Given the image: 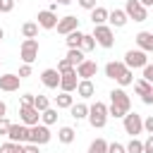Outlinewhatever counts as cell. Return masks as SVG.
<instances>
[{
  "mask_svg": "<svg viewBox=\"0 0 153 153\" xmlns=\"http://www.w3.org/2000/svg\"><path fill=\"white\" fill-rule=\"evenodd\" d=\"M143 131H146V134H153V115L143 117Z\"/></svg>",
  "mask_w": 153,
  "mask_h": 153,
  "instance_id": "obj_41",
  "label": "cell"
},
{
  "mask_svg": "<svg viewBox=\"0 0 153 153\" xmlns=\"http://www.w3.org/2000/svg\"><path fill=\"white\" fill-rule=\"evenodd\" d=\"M134 91H136L141 98H146V96L153 93V84H148V81H143V79H136V81H134Z\"/></svg>",
  "mask_w": 153,
  "mask_h": 153,
  "instance_id": "obj_26",
  "label": "cell"
},
{
  "mask_svg": "<svg viewBox=\"0 0 153 153\" xmlns=\"http://www.w3.org/2000/svg\"><path fill=\"white\" fill-rule=\"evenodd\" d=\"M19 120H22V124H26V127H33V124H38V120H41V112H38L33 105H19Z\"/></svg>",
  "mask_w": 153,
  "mask_h": 153,
  "instance_id": "obj_10",
  "label": "cell"
},
{
  "mask_svg": "<svg viewBox=\"0 0 153 153\" xmlns=\"http://www.w3.org/2000/svg\"><path fill=\"white\" fill-rule=\"evenodd\" d=\"M86 120H88V124L93 129H103L108 124V105L100 103V100H96L93 105H88V117Z\"/></svg>",
  "mask_w": 153,
  "mask_h": 153,
  "instance_id": "obj_1",
  "label": "cell"
},
{
  "mask_svg": "<svg viewBox=\"0 0 153 153\" xmlns=\"http://www.w3.org/2000/svg\"><path fill=\"white\" fill-rule=\"evenodd\" d=\"M122 124H124V131L129 134V136H136V134H141L143 131V117L139 115V112H127L124 117H122Z\"/></svg>",
  "mask_w": 153,
  "mask_h": 153,
  "instance_id": "obj_5",
  "label": "cell"
},
{
  "mask_svg": "<svg viewBox=\"0 0 153 153\" xmlns=\"http://www.w3.org/2000/svg\"><path fill=\"white\" fill-rule=\"evenodd\" d=\"M65 57L69 60V65H72V67H79V65L86 60V53H84V50H79V48H69Z\"/></svg>",
  "mask_w": 153,
  "mask_h": 153,
  "instance_id": "obj_23",
  "label": "cell"
},
{
  "mask_svg": "<svg viewBox=\"0 0 153 153\" xmlns=\"http://www.w3.org/2000/svg\"><path fill=\"white\" fill-rule=\"evenodd\" d=\"M139 2H141L146 10H148V7H153V0H139Z\"/></svg>",
  "mask_w": 153,
  "mask_h": 153,
  "instance_id": "obj_48",
  "label": "cell"
},
{
  "mask_svg": "<svg viewBox=\"0 0 153 153\" xmlns=\"http://www.w3.org/2000/svg\"><path fill=\"white\" fill-rule=\"evenodd\" d=\"M12 10H14V0H0V12L2 14L12 12Z\"/></svg>",
  "mask_w": 153,
  "mask_h": 153,
  "instance_id": "obj_38",
  "label": "cell"
},
{
  "mask_svg": "<svg viewBox=\"0 0 153 153\" xmlns=\"http://www.w3.org/2000/svg\"><path fill=\"white\" fill-rule=\"evenodd\" d=\"M143 153H153V134H148V139L143 141Z\"/></svg>",
  "mask_w": 153,
  "mask_h": 153,
  "instance_id": "obj_45",
  "label": "cell"
},
{
  "mask_svg": "<svg viewBox=\"0 0 153 153\" xmlns=\"http://www.w3.org/2000/svg\"><path fill=\"white\" fill-rule=\"evenodd\" d=\"M7 115V105H5V100H0V117H5Z\"/></svg>",
  "mask_w": 153,
  "mask_h": 153,
  "instance_id": "obj_47",
  "label": "cell"
},
{
  "mask_svg": "<svg viewBox=\"0 0 153 153\" xmlns=\"http://www.w3.org/2000/svg\"><path fill=\"white\" fill-rule=\"evenodd\" d=\"M76 2H79V7H84V10H88V12L96 7V0H76Z\"/></svg>",
  "mask_w": 153,
  "mask_h": 153,
  "instance_id": "obj_44",
  "label": "cell"
},
{
  "mask_svg": "<svg viewBox=\"0 0 153 153\" xmlns=\"http://www.w3.org/2000/svg\"><path fill=\"white\" fill-rule=\"evenodd\" d=\"M69 69H74V67L69 65V60H67V57H62V60L57 62V72H60V74H65V72H69Z\"/></svg>",
  "mask_w": 153,
  "mask_h": 153,
  "instance_id": "obj_37",
  "label": "cell"
},
{
  "mask_svg": "<svg viewBox=\"0 0 153 153\" xmlns=\"http://www.w3.org/2000/svg\"><path fill=\"white\" fill-rule=\"evenodd\" d=\"M17 76H19V79H26V76H31V65H22Z\"/></svg>",
  "mask_w": 153,
  "mask_h": 153,
  "instance_id": "obj_42",
  "label": "cell"
},
{
  "mask_svg": "<svg viewBox=\"0 0 153 153\" xmlns=\"http://www.w3.org/2000/svg\"><path fill=\"white\" fill-rule=\"evenodd\" d=\"M76 84H79L76 69H69V72L60 74V91H65V93H72V91H76Z\"/></svg>",
  "mask_w": 153,
  "mask_h": 153,
  "instance_id": "obj_12",
  "label": "cell"
},
{
  "mask_svg": "<svg viewBox=\"0 0 153 153\" xmlns=\"http://www.w3.org/2000/svg\"><path fill=\"white\" fill-rule=\"evenodd\" d=\"M50 139H53V134H50V129H48L45 124H33V127H29V143L43 146V143H48Z\"/></svg>",
  "mask_w": 153,
  "mask_h": 153,
  "instance_id": "obj_7",
  "label": "cell"
},
{
  "mask_svg": "<svg viewBox=\"0 0 153 153\" xmlns=\"http://www.w3.org/2000/svg\"><path fill=\"white\" fill-rule=\"evenodd\" d=\"M143 81H148V84H153V65L148 62L146 67H143V76H141Z\"/></svg>",
  "mask_w": 153,
  "mask_h": 153,
  "instance_id": "obj_39",
  "label": "cell"
},
{
  "mask_svg": "<svg viewBox=\"0 0 153 153\" xmlns=\"http://www.w3.org/2000/svg\"><path fill=\"white\" fill-rule=\"evenodd\" d=\"M55 122H57V108H48V110L41 112V124L50 127V124H55Z\"/></svg>",
  "mask_w": 153,
  "mask_h": 153,
  "instance_id": "obj_28",
  "label": "cell"
},
{
  "mask_svg": "<svg viewBox=\"0 0 153 153\" xmlns=\"http://www.w3.org/2000/svg\"><path fill=\"white\" fill-rule=\"evenodd\" d=\"M124 72V62H117V60H112V62H108L105 65V76L108 79H112V81H117V76Z\"/></svg>",
  "mask_w": 153,
  "mask_h": 153,
  "instance_id": "obj_20",
  "label": "cell"
},
{
  "mask_svg": "<svg viewBox=\"0 0 153 153\" xmlns=\"http://www.w3.org/2000/svg\"><path fill=\"white\" fill-rule=\"evenodd\" d=\"M22 36L24 38H38V24L36 22H24L22 24Z\"/></svg>",
  "mask_w": 153,
  "mask_h": 153,
  "instance_id": "obj_27",
  "label": "cell"
},
{
  "mask_svg": "<svg viewBox=\"0 0 153 153\" xmlns=\"http://www.w3.org/2000/svg\"><path fill=\"white\" fill-rule=\"evenodd\" d=\"M57 22H60V17H57L55 12H50V10H41V12H38V17H36L38 29H55V26H57Z\"/></svg>",
  "mask_w": 153,
  "mask_h": 153,
  "instance_id": "obj_11",
  "label": "cell"
},
{
  "mask_svg": "<svg viewBox=\"0 0 153 153\" xmlns=\"http://www.w3.org/2000/svg\"><path fill=\"white\" fill-rule=\"evenodd\" d=\"M10 120L7 117H0V136H7V131H10Z\"/></svg>",
  "mask_w": 153,
  "mask_h": 153,
  "instance_id": "obj_40",
  "label": "cell"
},
{
  "mask_svg": "<svg viewBox=\"0 0 153 153\" xmlns=\"http://www.w3.org/2000/svg\"><path fill=\"white\" fill-rule=\"evenodd\" d=\"M33 108H36L38 112L48 110V108H50V98H48V96H36V100H33Z\"/></svg>",
  "mask_w": 153,
  "mask_h": 153,
  "instance_id": "obj_35",
  "label": "cell"
},
{
  "mask_svg": "<svg viewBox=\"0 0 153 153\" xmlns=\"http://www.w3.org/2000/svg\"><path fill=\"white\" fill-rule=\"evenodd\" d=\"M7 139L12 143H29V127L26 124H10V131H7Z\"/></svg>",
  "mask_w": 153,
  "mask_h": 153,
  "instance_id": "obj_9",
  "label": "cell"
},
{
  "mask_svg": "<svg viewBox=\"0 0 153 153\" xmlns=\"http://www.w3.org/2000/svg\"><path fill=\"white\" fill-rule=\"evenodd\" d=\"M136 41V48L143 50V53H153V31H139L134 36Z\"/></svg>",
  "mask_w": 153,
  "mask_h": 153,
  "instance_id": "obj_15",
  "label": "cell"
},
{
  "mask_svg": "<svg viewBox=\"0 0 153 153\" xmlns=\"http://www.w3.org/2000/svg\"><path fill=\"white\" fill-rule=\"evenodd\" d=\"M2 38H5V29L0 26V41H2Z\"/></svg>",
  "mask_w": 153,
  "mask_h": 153,
  "instance_id": "obj_50",
  "label": "cell"
},
{
  "mask_svg": "<svg viewBox=\"0 0 153 153\" xmlns=\"http://www.w3.org/2000/svg\"><path fill=\"white\" fill-rule=\"evenodd\" d=\"M81 38H84V31H72L69 36H65V43H67V48H79L81 45Z\"/></svg>",
  "mask_w": 153,
  "mask_h": 153,
  "instance_id": "obj_29",
  "label": "cell"
},
{
  "mask_svg": "<svg viewBox=\"0 0 153 153\" xmlns=\"http://www.w3.org/2000/svg\"><path fill=\"white\" fill-rule=\"evenodd\" d=\"M108 14H110V12H108L105 7H98V5H96V7L91 10V22H93V26L105 24V22H108Z\"/></svg>",
  "mask_w": 153,
  "mask_h": 153,
  "instance_id": "obj_22",
  "label": "cell"
},
{
  "mask_svg": "<svg viewBox=\"0 0 153 153\" xmlns=\"http://www.w3.org/2000/svg\"><path fill=\"white\" fill-rule=\"evenodd\" d=\"M74 69H76V76H79V79H91V76H96V72H98V62L86 57V60H84L79 67H74Z\"/></svg>",
  "mask_w": 153,
  "mask_h": 153,
  "instance_id": "obj_14",
  "label": "cell"
},
{
  "mask_svg": "<svg viewBox=\"0 0 153 153\" xmlns=\"http://www.w3.org/2000/svg\"><path fill=\"white\" fill-rule=\"evenodd\" d=\"M53 2H55V5H69L72 0H53Z\"/></svg>",
  "mask_w": 153,
  "mask_h": 153,
  "instance_id": "obj_49",
  "label": "cell"
},
{
  "mask_svg": "<svg viewBox=\"0 0 153 153\" xmlns=\"http://www.w3.org/2000/svg\"><path fill=\"white\" fill-rule=\"evenodd\" d=\"M91 36L96 38V45H100V48H112V45H115V31H112V26H108V24L96 26Z\"/></svg>",
  "mask_w": 153,
  "mask_h": 153,
  "instance_id": "obj_2",
  "label": "cell"
},
{
  "mask_svg": "<svg viewBox=\"0 0 153 153\" xmlns=\"http://www.w3.org/2000/svg\"><path fill=\"white\" fill-rule=\"evenodd\" d=\"M117 84H120V88H124V86H129V84H134V72L129 69V67H124V72L117 76Z\"/></svg>",
  "mask_w": 153,
  "mask_h": 153,
  "instance_id": "obj_31",
  "label": "cell"
},
{
  "mask_svg": "<svg viewBox=\"0 0 153 153\" xmlns=\"http://www.w3.org/2000/svg\"><path fill=\"white\" fill-rule=\"evenodd\" d=\"M110 105L117 108V110H122L124 115L131 110V100H129V96H127L124 88H112L110 91Z\"/></svg>",
  "mask_w": 153,
  "mask_h": 153,
  "instance_id": "obj_6",
  "label": "cell"
},
{
  "mask_svg": "<svg viewBox=\"0 0 153 153\" xmlns=\"http://www.w3.org/2000/svg\"><path fill=\"white\" fill-rule=\"evenodd\" d=\"M93 93H96V84H93L91 79H79V84H76V96L86 100V98H91Z\"/></svg>",
  "mask_w": 153,
  "mask_h": 153,
  "instance_id": "obj_18",
  "label": "cell"
},
{
  "mask_svg": "<svg viewBox=\"0 0 153 153\" xmlns=\"http://www.w3.org/2000/svg\"><path fill=\"white\" fill-rule=\"evenodd\" d=\"M108 153H127V148H124V143L112 141V143H108Z\"/></svg>",
  "mask_w": 153,
  "mask_h": 153,
  "instance_id": "obj_36",
  "label": "cell"
},
{
  "mask_svg": "<svg viewBox=\"0 0 153 153\" xmlns=\"http://www.w3.org/2000/svg\"><path fill=\"white\" fill-rule=\"evenodd\" d=\"M124 14L134 22H146L148 19V10L139 2V0H127L124 2Z\"/></svg>",
  "mask_w": 153,
  "mask_h": 153,
  "instance_id": "obj_8",
  "label": "cell"
},
{
  "mask_svg": "<svg viewBox=\"0 0 153 153\" xmlns=\"http://www.w3.org/2000/svg\"><path fill=\"white\" fill-rule=\"evenodd\" d=\"M0 153H24V143H12V141H7V143L0 146Z\"/></svg>",
  "mask_w": 153,
  "mask_h": 153,
  "instance_id": "obj_33",
  "label": "cell"
},
{
  "mask_svg": "<svg viewBox=\"0 0 153 153\" xmlns=\"http://www.w3.org/2000/svg\"><path fill=\"white\" fill-rule=\"evenodd\" d=\"M19 57L24 65H31L38 57V38H24L19 45Z\"/></svg>",
  "mask_w": 153,
  "mask_h": 153,
  "instance_id": "obj_3",
  "label": "cell"
},
{
  "mask_svg": "<svg viewBox=\"0 0 153 153\" xmlns=\"http://www.w3.org/2000/svg\"><path fill=\"white\" fill-rule=\"evenodd\" d=\"M124 148H127V153H143V141H139L136 136H131V141Z\"/></svg>",
  "mask_w": 153,
  "mask_h": 153,
  "instance_id": "obj_34",
  "label": "cell"
},
{
  "mask_svg": "<svg viewBox=\"0 0 153 153\" xmlns=\"http://www.w3.org/2000/svg\"><path fill=\"white\" fill-rule=\"evenodd\" d=\"M72 105H74V96H72V93L60 91V93L55 96V108H57V110H69Z\"/></svg>",
  "mask_w": 153,
  "mask_h": 153,
  "instance_id": "obj_21",
  "label": "cell"
},
{
  "mask_svg": "<svg viewBox=\"0 0 153 153\" xmlns=\"http://www.w3.org/2000/svg\"><path fill=\"white\" fill-rule=\"evenodd\" d=\"M108 22H110L112 29H122V26L129 22V17L124 14V10H112V12L108 14Z\"/></svg>",
  "mask_w": 153,
  "mask_h": 153,
  "instance_id": "obj_19",
  "label": "cell"
},
{
  "mask_svg": "<svg viewBox=\"0 0 153 153\" xmlns=\"http://www.w3.org/2000/svg\"><path fill=\"white\" fill-rule=\"evenodd\" d=\"M24 153H41V146H36V143H24Z\"/></svg>",
  "mask_w": 153,
  "mask_h": 153,
  "instance_id": "obj_46",
  "label": "cell"
},
{
  "mask_svg": "<svg viewBox=\"0 0 153 153\" xmlns=\"http://www.w3.org/2000/svg\"><path fill=\"white\" fill-rule=\"evenodd\" d=\"M41 81H43V86L45 88H60V72L57 69H43L41 72Z\"/></svg>",
  "mask_w": 153,
  "mask_h": 153,
  "instance_id": "obj_16",
  "label": "cell"
},
{
  "mask_svg": "<svg viewBox=\"0 0 153 153\" xmlns=\"http://www.w3.org/2000/svg\"><path fill=\"white\" fill-rule=\"evenodd\" d=\"M146 55H148V53H143V50H139V48H136V50L131 48V50L124 53V60H122V62H124V67H129V69H143V67L148 65V57H146Z\"/></svg>",
  "mask_w": 153,
  "mask_h": 153,
  "instance_id": "obj_4",
  "label": "cell"
},
{
  "mask_svg": "<svg viewBox=\"0 0 153 153\" xmlns=\"http://www.w3.org/2000/svg\"><path fill=\"white\" fill-rule=\"evenodd\" d=\"M33 100H36V96H33V93H24L19 105H33Z\"/></svg>",
  "mask_w": 153,
  "mask_h": 153,
  "instance_id": "obj_43",
  "label": "cell"
},
{
  "mask_svg": "<svg viewBox=\"0 0 153 153\" xmlns=\"http://www.w3.org/2000/svg\"><path fill=\"white\" fill-rule=\"evenodd\" d=\"M96 48V38L91 36V33H84V38H81V45H79V50H84V53H91Z\"/></svg>",
  "mask_w": 153,
  "mask_h": 153,
  "instance_id": "obj_32",
  "label": "cell"
},
{
  "mask_svg": "<svg viewBox=\"0 0 153 153\" xmlns=\"http://www.w3.org/2000/svg\"><path fill=\"white\" fill-rule=\"evenodd\" d=\"M88 153H108V141H105L103 136H98L96 141H91V146H88Z\"/></svg>",
  "mask_w": 153,
  "mask_h": 153,
  "instance_id": "obj_30",
  "label": "cell"
},
{
  "mask_svg": "<svg viewBox=\"0 0 153 153\" xmlns=\"http://www.w3.org/2000/svg\"><path fill=\"white\" fill-rule=\"evenodd\" d=\"M57 33H62V36H69L72 31H76L79 29V19L74 17V14H67V17H62L60 22H57Z\"/></svg>",
  "mask_w": 153,
  "mask_h": 153,
  "instance_id": "obj_13",
  "label": "cell"
},
{
  "mask_svg": "<svg viewBox=\"0 0 153 153\" xmlns=\"http://www.w3.org/2000/svg\"><path fill=\"white\" fill-rule=\"evenodd\" d=\"M19 76L17 74H2L0 76V91H5V93H12V91H19Z\"/></svg>",
  "mask_w": 153,
  "mask_h": 153,
  "instance_id": "obj_17",
  "label": "cell"
},
{
  "mask_svg": "<svg viewBox=\"0 0 153 153\" xmlns=\"http://www.w3.org/2000/svg\"><path fill=\"white\" fill-rule=\"evenodd\" d=\"M69 112H72L74 120H86V117H88V105H86V103H74V105L69 108Z\"/></svg>",
  "mask_w": 153,
  "mask_h": 153,
  "instance_id": "obj_25",
  "label": "cell"
},
{
  "mask_svg": "<svg viewBox=\"0 0 153 153\" xmlns=\"http://www.w3.org/2000/svg\"><path fill=\"white\" fill-rule=\"evenodd\" d=\"M74 136H76L74 127H60V129H57V141H60V143H65V146H67V143H72V141H74Z\"/></svg>",
  "mask_w": 153,
  "mask_h": 153,
  "instance_id": "obj_24",
  "label": "cell"
}]
</instances>
